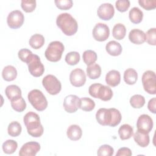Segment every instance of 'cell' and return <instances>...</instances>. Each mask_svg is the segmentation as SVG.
Wrapping results in <instances>:
<instances>
[{"instance_id":"1","label":"cell","mask_w":156,"mask_h":156,"mask_svg":"<svg viewBox=\"0 0 156 156\" xmlns=\"http://www.w3.org/2000/svg\"><path fill=\"white\" fill-rule=\"evenodd\" d=\"M23 121L27 133L30 135L37 138L43 135L44 129L40 122V118L38 114L33 112H29L24 115Z\"/></svg>"},{"instance_id":"2","label":"cell","mask_w":156,"mask_h":156,"mask_svg":"<svg viewBox=\"0 0 156 156\" xmlns=\"http://www.w3.org/2000/svg\"><path fill=\"white\" fill-rule=\"evenodd\" d=\"M56 24L63 34L68 36L74 35L78 29L77 21L68 13L58 15L56 19Z\"/></svg>"},{"instance_id":"3","label":"cell","mask_w":156,"mask_h":156,"mask_svg":"<svg viewBox=\"0 0 156 156\" xmlns=\"http://www.w3.org/2000/svg\"><path fill=\"white\" fill-rule=\"evenodd\" d=\"M65 47L62 42L54 41L51 42L48 46L44 52V55L48 60L56 62L61 59Z\"/></svg>"},{"instance_id":"4","label":"cell","mask_w":156,"mask_h":156,"mask_svg":"<svg viewBox=\"0 0 156 156\" xmlns=\"http://www.w3.org/2000/svg\"><path fill=\"white\" fill-rule=\"evenodd\" d=\"M28 100L37 111H43L48 107V101L43 93L39 90H31L27 95Z\"/></svg>"},{"instance_id":"5","label":"cell","mask_w":156,"mask_h":156,"mask_svg":"<svg viewBox=\"0 0 156 156\" xmlns=\"http://www.w3.org/2000/svg\"><path fill=\"white\" fill-rule=\"evenodd\" d=\"M42 84L47 92L51 95L58 94L62 89L60 80L52 74H48L44 77L42 80Z\"/></svg>"},{"instance_id":"6","label":"cell","mask_w":156,"mask_h":156,"mask_svg":"<svg viewBox=\"0 0 156 156\" xmlns=\"http://www.w3.org/2000/svg\"><path fill=\"white\" fill-rule=\"evenodd\" d=\"M28 69L31 75L34 77H40L43 75L44 71V67L41 63L39 56L32 54L26 62Z\"/></svg>"},{"instance_id":"7","label":"cell","mask_w":156,"mask_h":156,"mask_svg":"<svg viewBox=\"0 0 156 156\" xmlns=\"http://www.w3.org/2000/svg\"><path fill=\"white\" fill-rule=\"evenodd\" d=\"M155 73L153 71L147 70L142 76V83L145 91L150 94H156Z\"/></svg>"},{"instance_id":"8","label":"cell","mask_w":156,"mask_h":156,"mask_svg":"<svg viewBox=\"0 0 156 156\" xmlns=\"http://www.w3.org/2000/svg\"><path fill=\"white\" fill-rule=\"evenodd\" d=\"M24 21L23 13L19 10H13L9 13L7 18V23L11 29H18L22 26Z\"/></svg>"},{"instance_id":"9","label":"cell","mask_w":156,"mask_h":156,"mask_svg":"<svg viewBox=\"0 0 156 156\" xmlns=\"http://www.w3.org/2000/svg\"><path fill=\"white\" fill-rule=\"evenodd\" d=\"M110 29L108 26L104 23H97L93 29V38L98 41H105L109 37Z\"/></svg>"},{"instance_id":"10","label":"cell","mask_w":156,"mask_h":156,"mask_svg":"<svg viewBox=\"0 0 156 156\" xmlns=\"http://www.w3.org/2000/svg\"><path fill=\"white\" fill-rule=\"evenodd\" d=\"M137 130L149 133L153 128V120L146 114L140 115L136 121Z\"/></svg>"},{"instance_id":"11","label":"cell","mask_w":156,"mask_h":156,"mask_svg":"<svg viewBox=\"0 0 156 156\" xmlns=\"http://www.w3.org/2000/svg\"><path fill=\"white\" fill-rule=\"evenodd\" d=\"M63 105L65 110L69 113L76 112L80 105V98L74 94L66 96L63 101Z\"/></svg>"},{"instance_id":"12","label":"cell","mask_w":156,"mask_h":156,"mask_svg":"<svg viewBox=\"0 0 156 156\" xmlns=\"http://www.w3.org/2000/svg\"><path fill=\"white\" fill-rule=\"evenodd\" d=\"M69 81L74 87H80L83 86L86 82L85 72L80 68L73 69L69 74Z\"/></svg>"},{"instance_id":"13","label":"cell","mask_w":156,"mask_h":156,"mask_svg":"<svg viewBox=\"0 0 156 156\" xmlns=\"http://www.w3.org/2000/svg\"><path fill=\"white\" fill-rule=\"evenodd\" d=\"M40 150V144L35 141H29L24 144L21 147L19 155L35 156Z\"/></svg>"},{"instance_id":"14","label":"cell","mask_w":156,"mask_h":156,"mask_svg":"<svg viewBox=\"0 0 156 156\" xmlns=\"http://www.w3.org/2000/svg\"><path fill=\"white\" fill-rule=\"evenodd\" d=\"M97 14L103 20H110L115 14L114 7L110 3L102 4L98 9Z\"/></svg>"},{"instance_id":"15","label":"cell","mask_w":156,"mask_h":156,"mask_svg":"<svg viewBox=\"0 0 156 156\" xmlns=\"http://www.w3.org/2000/svg\"><path fill=\"white\" fill-rule=\"evenodd\" d=\"M96 119L102 126H109L112 122V112L110 108H99L96 113Z\"/></svg>"},{"instance_id":"16","label":"cell","mask_w":156,"mask_h":156,"mask_svg":"<svg viewBox=\"0 0 156 156\" xmlns=\"http://www.w3.org/2000/svg\"><path fill=\"white\" fill-rule=\"evenodd\" d=\"M129 39L133 44H141L146 41V35L143 30L133 29L129 34Z\"/></svg>"},{"instance_id":"17","label":"cell","mask_w":156,"mask_h":156,"mask_svg":"<svg viewBox=\"0 0 156 156\" xmlns=\"http://www.w3.org/2000/svg\"><path fill=\"white\" fill-rule=\"evenodd\" d=\"M113 91L109 87L99 83L96 95V98H99L102 101H110L113 96Z\"/></svg>"},{"instance_id":"18","label":"cell","mask_w":156,"mask_h":156,"mask_svg":"<svg viewBox=\"0 0 156 156\" xmlns=\"http://www.w3.org/2000/svg\"><path fill=\"white\" fill-rule=\"evenodd\" d=\"M5 93L8 99L13 101L22 97L21 90L20 87L16 85H10L5 88Z\"/></svg>"},{"instance_id":"19","label":"cell","mask_w":156,"mask_h":156,"mask_svg":"<svg viewBox=\"0 0 156 156\" xmlns=\"http://www.w3.org/2000/svg\"><path fill=\"white\" fill-rule=\"evenodd\" d=\"M121 81L120 73L117 70H111L105 76L106 83L111 87H116L119 84Z\"/></svg>"},{"instance_id":"20","label":"cell","mask_w":156,"mask_h":156,"mask_svg":"<svg viewBox=\"0 0 156 156\" xmlns=\"http://www.w3.org/2000/svg\"><path fill=\"white\" fill-rule=\"evenodd\" d=\"M107 53L112 56H118L122 52V48L120 43L116 41H110L105 46Z\"/></svg>"},{"instance_id":"21","label":"cell","mask_w":156,"mask_h":156,"mask_svg":"<svg viewBox=\"0 0 156 156\" xmlns=\"http://www.w3.org/2000/svg\"><path fill=\"white\" fill-rule=\"evenodd\" d=\"M67 136L73 141H77L80 139L82 135V131L79 126L76 124L71 125L68 127L66 132Z\"/></svg>"},{"instance_id":"22","label":"cell","mask_w":156,"mask_h":156,"mask_svg":"<svg viewBox=\"0 0 156 156\" xmlns=\"http://www.w3.org/2000/svg\"><path fill=\"white\" fill-rule=\"evenodd\" d=\"M135 141L141 147H145L149 144L150 139L149 133L137 130L133 135Z\"/></svg>"},{"instance_id":"23","label":"cell","mask_w":156,"mask_h":156,"mask_svg":"<svg viewBox=\"0 0 156 156\" xmlns=\"http://www.w3.org/2000/svg\"><path fill=\"white\" fill-rule=\"evenodd\" d=\"M2 76L6 81H12L16 78L17 71L13 66L7 65L3 68Z\"/></svg>"},{"instance_id":"24","label":"cell","mask_w":156,"mask_h":156,"mask_svg":"<svg viewBox=\"0 0 156 156\" xmlns=\"http://www.w3.org/2000/svg\"><path fill=\"white\" fill-rule=\"evenodd\" d=\"M118 134L121 140H128L133 135V127L128 124H124L119 128Z\"/></svg>"},{"instance_id":"25","label":"cell","mask_w":156,"mask_h":156,"mask_svg":"<svg viewBox=\"0 0 156 156\" xmlns=\"http://www.w3.org/2000/svg\"><path fill=\"white\" fill-rule=\"evenodd\" d=\"M129 17L132 23L138 24L141 22L143 18V13L138 7H134L129 11Z\"/></svg>"},{"instance_id":"26","label":"cell","mask_w":156,"mask_h":156,"mask_svg":"<svg viewBox=\"0 0 156 156\" xmlns=\"http://www.w3.org/2000/svg\"><path fill=\"white\" fill-rule=\"evenodd\" d=\"M138 79V73L133 68H128L124 73V80L128 85H133Z\"/></svg>"},{"instance_id":"27","label":"cell","mask_w":156,"mask_h":156,"mask_svg":"<svg viewBox=\"0 0 156 156\" xmlns=\"http://www.w3.org/2000/svg\"><path fill=\"white\" fill-rule=\"evenodd\" d=\"M29 43L32 48L38 49L43 46L44 43V38L41 34H35L31 36Z\"/></svg>"},{"instance_id":"28","label":"cell","mask_w":156,"mask_h":156,"mask_svg":"<svg viewBox=\"0 0 156 156\" xmlns=\"http://www.w3.org/2000/svg\"><path fill=\"white\" fill-rule=\"evenodd\" d=\"M126 34V29L124 24L122 23H117L116 24L112 30V35L113 37L118 40H121L123 39Z\"/></svg>"},{"instance_id":"29","label":"cell","mask_w":156,"mask_h":156,"mask_svg":"<svg viewBox=\"0 0 156 156\" xmlns=\"http://www.w3.org/2000/svg\"><path fill=\"white\" fill-rule=\"evenodd\" d=\"M87 74L91 79H96L101 76V68L98 64H93L87 68Z\"/></svg>"},{"instance_id":"30","label":"cell","mask_w":156,"mask_h":156,"mask_svg":"<svg viewBox=\"0 0 156 156\" xmlns=\"http://www.w3.org/2000/svg\"><path fill=\"white\" fill-rule=\"evenodd\" d=\"M95 102L94 101L87 97L82 98L80 99L79 108L85 112H90L94 108Z\"/></svg>"},{"instance_id":"31","label":"cell","mask_w":156,"mask_h":156,"mask_svg":"<svg viewBox=\"0 0 156 156\" xmlns=\"http://www.w3.org/2000/svg\"><path fill=\"white\" fill-rule=\"evenodd\" d=\"M82 57L84 63L87 66H90L95 63L98 57L97 54L94 51L92 50H86L83 52Z\"/></svg>"},{"instance_id":"32","label":"cell","mask_w":156,"mask_h":156,"mask_svg":"<svg viewBox=\"0 0 156 156\" xmlns=\"http://www.w3.org/2000/svg\"><path fill=\"white\" fill-rule=\"evenodd\" d=\"M2 147L5 154H12L16 150L18 147V143L13 140H7L3 143Z\"/></svg>"},{"instance_id":"33","label":"cell","mask_w":156,"mask_h":156,"mask_svg":"<svg viewBox=\"0 0 156 156\" xmlns=\"http://www.w3.org/2000/svg\"><path fill=\"white\" fill-rule=\"evenodd\" d=\"M22 130L21 124L18 121H13L9 124L7 128V132L10 136L13 137L18 136L20 135Z\"/></svg>"},{"instance_id":"34","label":"cell","mask_w":156,"mask_h":156,"mask_svg":"<svg viewBox=\"0 0 156 156\" xmlns=\"http://www.w3.org/2000/svg\"><path fill=\"white\" fill-rule=\"evenodd\" d=\"M130 104L134 108H140L145 104L144 97L141 94H135L130 98Z\"/></svg>"},{"instance_id":"35","label":"cell","mask_w":156,"mask_h":156,"mask_svg":"<svg viewBox=\"0 0 156 156\" xmlns=\"http://www.w3.org/2000/svg\"><path fill=\"white\" fill-rule=\"evenodd\" d=\"M80 61V54L76 51L68 52L65 56V62L69 65L73 66Z\"/></svg>"},{"instance_id":"36","label":"cell","mask_w":156,"mask_h":156,"mask_svg":"<svg viewBox=\"0 0 156 156\" xmlns=\"http://www.w3.org/2000/svg\"><path fill=\"white\" fill-rule=\"evenodd\" d=\"M10 102L12 108L16 112H22L26 108V103L23 97H21L16 100L10 101Z\"/></svg>"},{"instance_id":"37","label":"cell","mask_w":156,"mask_h":156,"mask_svg":"<svg viewBox=\"0 0 156 156\" xmlns=\"http://www.w3.org/2000/svg\"><path fill=\"white\" fill-rule=\"evenodd\" d=\"M112 112V122L110 124V127H115L118 125L122 119L120 112L115 108H110Z\"/></svg>"},{"instance_id":"38","label":"cell","mask_w":156,"mask_h":156,"mask_svg":"<svg viewBox=\"0 0 156 156\" xmlns=\"http://www.w3.org/2000/svg\"><path fill=\"white\" fill-rule=\"evenodd\" d=\"M113 148L108 144H103L99 147L97 154L99 156H112L113 155Z\"/></svg>"},{"instance_id":"39","label":"cell","mask_w":156,"mask_h":156,"mask_svg":"<svg viewBox=\"0 0 156 156\" xmlns=\"http://www.w3.org/2000/svg\"><path fill=\"white\" fill-rule=\"evenodd\" d=\"M21 8L27 13L32 12L36 7V1L35 0H23L21 2Z\"/></svg>"},{"instance_id":"40","label":"cell","mask_w":156,"mask_h":156,"mask_svg":"<svg viewBox=\"0 0 156 156\" xmlns=\"http://www.w3.org/2000/svg\"><path fill=\"white\" fill-rule=\"evenodd\" d=\"M146 35V40L150 45L155 46L156 44V29L151 28L147 32Z\"/></svg>"},{"instance_id":"41","label":"cell","mask_w":156,"mask_h":156,"mask_svg":"<svg viewBox=\"0 0 156 156\" xmlns=\"http://www.w3.org/2000/svg\"><path fill=\"white\" fill-rule=\"evenodd\" d=\"M54 2L57 7L60 10H68L73 5V2L71 0H55Z\"/></svg>"},{"instance_id":"42","label":"cell","mask_w":156,"mask_h":156,"mask_svg":"<svg viewBox=\"0 0 156 156\" xmlns=\"http://www.w3.org/2000/svg\"><path fill=\"white\" fill-rule=\"evenodd\" d=\"M138 3L141 7L147 10H151L156 7V0H139Z\"/></svg>"},{"instance_id":"43","label":"cell","mask_w":156,"mask_h":156,"mask_svg":"<svg viewBox=\"0 0 156 156\" xmlns=\"http://www.w3.org/2000/svg\"><path fill=\"white\" fill-rule=\"evenodd\" d=\"M116 8L120 12H126L130 7V1L129 0H118L115 2Z\"/></svg>"},{"instance_id":"44","label":"cell","mask_w":156,"mask_h":156,"mask_svg":"<svg viewBox=\"0 0 156 156\" xmlns=\"http://www.w3.org/2000/svg\"><path fill=\"white\" fill-rule=\"evenodd\" d=\"M33 53L28 49L23 48L19 51L18 52V57L23 62L26 63L27 60L29 59V57Z\"/></svg>"},{"instance_id":"45","label":"cell","mask_w":156,"mask_h":156,"mask_svg":"<svg viewBox=\"0 0 156 156\" xmlns=\"http://www.w3.org/2000/svg\"><path fill=\"white\" fill-rule=\"evenodd\" d=\"M132 155L131 150L126 147H121L118 149L116 154V156H122V155H126V156H130Z\"/></svg>"},{"instance_id":"46","label":"cell","mask_w":156,"mask_h":156,"mask_svg":"<svg viewBox=\"0 0 156 156\" xmlns=\"http://www.w3.org/2000/svg\"><path fill=\"white\" fill-rule=\"evenodd\" d=\"M155 104H156V98H153L151 99H150L148 102L147 104V108L150 112H151L153 113H156V109H155Z\"/></svg>"}]
</instances>
